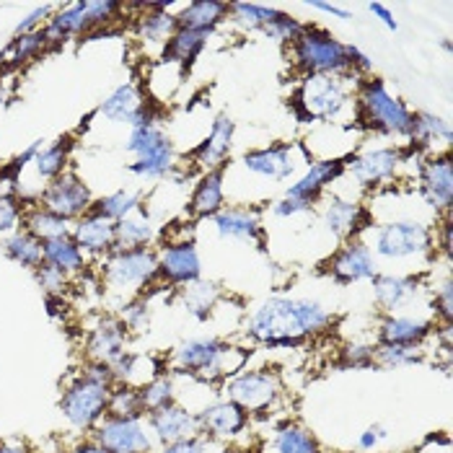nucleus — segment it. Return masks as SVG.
Returning a JSON list of instances; mask_svg holds the SVG:
<instances>
[{"instance_id":"nucleus-44","label":"nucleus","mask_w":453,"mask_h":453,"mask_svg":"<svg viewBox=\"0 0 453 453\" xmlns=\"http://www.w3.org/2000/svg\"><path fill=\"white\" fill-rule=\"evenodd\" d=\"M140 399H142L145 415H150V412H156V410H164V407L174 404L176 402L174 376L161 373V376H156L153 381H148L145 386H140Z\"/></svg>"},{"instance_id":"nucleus-41","label":"nucleus","mask_w":453,"mask_h":453,"mask_svg":"<svg viewBox=\"0 0 453 453\" xmlns=\"http://www.w3.org/2000/svg\"><path fill=\"white\" fill-rule=\"evenodd\" d=\"M70 148H73V142L68 138L58 140L52 145H42V150L36 153L35 158L36 176L44 179V181H52L60 174H65L70 164Z\"/></svg>"},{"instance_id":"nucleus-15","label":"nucleus","mask_w":453,"mask_h":453,"mask_svg":"<svg viewBox=\"0 0 453 453\" xmlns=\"http://www.w3.org/2000/svg\"><path fill=\"white\" fill-rule=\"evenodd\" d=\"M329 275L340 285H352V282L376 278L379 267H376L371 246L363 239H349L348 244L329 259Z\"/></svg>"},{"instance_id":"nucleus-43","label":"nucleus","mask_w":453,"mask_h":453,"mask_svg":"<svg viewBox=\"0 0 453 453\" xmlns=\"http://www.w3.org/2000/svg\"><path fill=\"white\" fill-rule=\"evenodd\" d=\"M138 208H142V195L140 192H130V189H117L106 197H99L94 200V212L104 215L109 220H122L127 218L130 212H135Z\"/></svg>"},{"instance_id":"nucleus-6","label":"nucleus","mask_w":453,"mask_h":453,"mask_svg":"<svg viewBox=\"0 0 453 453\" xmlns=\"http://www.w3.org/2000/svg\"><path fill=\"white\" fill-rule=\"evenodd\" d=\"M125 150L135 156V161L127 166L130 174L142 179H164L174 172V142L156 122L135 125Z\"/></svg>"},{"instance_id":"nucleus-25","label":"nucleus","mask_w":453,"mask_h":453,"mask_svg":"<svg viewBox=\"0 0 453 453\" xmlns=\"http://www.w3.org/2000/svg\"><path fill=\"white\" fill-rule=\"evenodd\" d=\"M212 226L218 236L234 239V242H257L265 244V231H262V218L259 210L254 208H223L215 212Z\"/></svg>"},{"instance_id":"nucleus-22","label":"nucleus","mask_w":453,"mask_h":453,"mask_svg":"<svg viewBox=\"0 0 453 453\" xmlns=\"http://www.w3.org/2000/svg\"><path fill=\"white\" fill-rule=\"evenodd\" d=\"M234 133H236L234 119L228 114H218L215 122H212V127H210L208 138L192 150V161L197 166H203L205 172L228 166L226 158L231 156V148H234Z\"/></svg>"},{"instance_id":"nucleus-37","label":"nucleus","mask_w":453,"mask_h":453,"mask_svg":"<svg viewBox=\"0 0 453 453\" xmlns=\"http://www.w3.org/2000/svg\"><path fill=\"white\" fill-rule=\"evenodd\" d=\"M42 262L63 270L65 275H73L86 267V254L70 236H63V239H52L42 244Z\"/></svg>"},{"instance_id":"nucleus-28","label":"nucleus","mask_w":453,"mask_h":453,"mask_svg":"<svg viewBox=\"0 0 453 453\" xmlns=\"http://www.w3.org/2000/svg\"><path fill=\"white\" fill-rule=\"evenodd\" d=\"M373 282V298L386 314H394L396 309L407 306L419 290V280L415 275H376Z\"/></svg>"},{"instance_id":"nucleus-55","label":"nucleus","mask_w":453,"mask_h":453,"mask_svg":"<svg viewBox=\"0 0 453 453\" xmlns=\"http://www.w3.org/2000/svg\"><path fill=\"white\" fill-rule=\"evenodd\" d=\"M435 314L443 319V324H451L453 319V285L451 278L443 280V285L435 290Z\"/></svg>"},{"instance_id":"nucleus-45","label":"nucleus","mask_w":453,"mask_h":453,"mask_svg":"<svg viewBox=\"0 0 453 453\" xmlns=\"http://www.w3.org/2000/svg\"><path fill=\"white\" fill-rule=\"evenodd\" d=\"M44 50H47V42H44L42 29H39V32H32V35L13 36L11 44H8V52L3 58H5L8 65H24V63L39 58Z\"/></svg>"},{"instance_id":"nucleus-24","label":"nucleus","mask_w":453,"mask_h":453,"mask_svg":"<svg viewBox=\"0 0 453 453\" xmlns=\"http://www.w3.org/2000/svg\"><path fill=\"white\" fill-rule=\"evenodd\" d=\"M435 324L419 316L386 314L379 324V342L399 348H422V342L433 334Z\"/></svg>"},{"instance_id":"nucleus-46","label":"nucleus","mask_w":453,"mask_h":453,"mask_svg":"<svg viewBox=\"0 0 453 453\" xmlns=\"http://www.w3.org/2000/svg\"><path fill=\"white\" fill-rule=\"evenodd\" d=\"M125 5L119 0H86V35L106 29Z\"/></svg>"},{"instance_id":"nucleus-10","label":"nucleus","mask_w":453,"mask_h":453,"mask_svg":"<svg viewBox=\"0 0 453 453\" xmlns=\"http://www.w3.org/2000/svg\"><path fill=\"white\" fill-rule=\"evenodd\" d=\"M223 394L234 404H239L249 415H259L273 410L282 396V381L275 371L267 368H244L228 381H223Z\"/></svg>"},{"instance_id":"nucleus-32","label":"nucleus","mask_w":453,"mask_h":453,"mask_svg":"<svg viewBox=\"0 0 453 453\" xmlns=\"http://www.w3.org/2000/svg\"><path fill=\"white\" fill-rule=\"evenodd\" d=\"M156 236V226L150 220V215L145 208H138L130 212L127 218L114 223V249H138V246H148Z\"/></svg>"},{"instance_id":"nucleus-20","label":"nucleus","mask_w":453,"mask_h":453,"mask_svg":"<svg viewBox=\"0 0 453 453\" xmlns=\"http://www.w3.org/2000/svg\"><path fill=\"white\" fill-rule=\"evenodd\" d=\"M419 189L427 205L435 210H449L453 203V164L451 156H430L419 169Z\"/></svg>"},{"instance_id":"nucleus-60","label":"nucleus","mask_w":453,"mask_h":453,"mask_svg":"<svg viewBox=\"0 0 453 453\" xmlns=\"http://www.w3.org/2000/svg\"><path fill=\"white\" fill-rule=\"evenodd\" d=\"M309 8H314V11H324V13H329V16H334V19H342V21H349V19H352V13H349V11L340 8V5H334V3H321V0H314V3H309Z\"/></svg>"},{"instance_id":"nucleus-47","label":"nucleus","mask_w":453,"mask_h":453,"mask_svg":"<svg viewBox=\"0 0 453 453\" xmlns=\"http://www.w3.org/2000/svg\"><path fill=\"white\" fill-rule=\"evenodd\" d=\"M422 360L419 348H399V345H379L376 348V365L381 368H410Z\"/></svg>"},{"instance_id":"nucleus-23","label":"nucleus","mask_w":453,"mask_h":453,"mask_svg":"<svg viewBox=\"0 0 453 453\" xmlns=\"http://www.w3.org/2000/svg\"><path fill=\"white\" fill-rule=\"evenodd\" d=\"M70 239L81 246L83 254H94V257H106L114 251V220H109L99 212H86L83 218H78L73 223Z\"/></svg>"},{"instance_id":"nucleus-30","label":"nucleus","mask_w":453,"mask_h":453,"mask_svg":"<svg viewBox=\"0 0 453 453\" xmlns=\"http://www.w3.org/2000/svg\"><path fill=\"white\" fill-rule=\"evenodd\" d=\"M228 19V3L220 0H195L187 3L176 13V24L181 29H197V32H215Z\"/></svg>"},{"instance_id":"nucleus-56","label":"nucleus","mask_w":453,"mask_h":453,"mask_svg":"<svg viewBox=\"0 0 453 453\" xmlns=\"http://www.w3.org/2000/svg\"><path fill=\"white\" fill-rule=\"evenodd\" d=\"M388 438V430H386L384 425H371V427H365L360 435H357V449L360 451H376L379 449V443Z\"/></svg>"},{"instance_id":"nucleus-53","label":"nucleus","mask_w":453,"mask_h":453,"mask_svg":"<svg viewBox=\"0 0 453 453\" xmlns=\"http://www.w3.org/2000/svg\"><path fill=\"white\" fill-rule=\"evenodd\" d=\"M52 11H55V5H39L35 8L27 19H21L19 24H16V29H13V36H21V35H32V32H39L47 21H50V16H52Z\"/></svg>"},{"instance_id":"nucleus-58","label":"nucleus","mask_w":453,"mask_h":453,"mask_svg":"<svg viewBox=\"0 0 453 453\" xmlns=\"http://www.w3.org/2000/svg\"><path fill=\"white\" fill-rule=\"evenodd\" d=\"M86 379H91V381H99V384L106 386H114V373H111V365H106V363H96V360H88L86 365H83V371H81Z\"/></svg>"},{"instance_id":"nucleus-64","label":"nucleus","mask_w":453,"mask_h":453,"mask_svg":"<svg viewBox=\"0 0 453 453\" xmlns=\"http://www.w3.org/2000/svg\"><path fill=\"white\" fill-rule=\"evenodd\" d=\"M5 104V91H3V88H0V106Z\"/></svg>"},{"instance_id":"nucleus-34","label":"nucleus","mask_w":453,"mask_h":453,"mask_svg":"<svg viewBox=\"0 0 453 453\" xmlns=\"http://www.w3.org/2000/svg\"><path fill=\"white\" fill-rule=\"evenodd\" d=\"M270 451L273 453H324L321 443L309 427H303L301 422H285L280 425L270 441Z\"/></svg>"},{"instance_id":"nucleus-38","label":"nucleus","mask_w":453,"mask_h":453,"mask_svg":"<svg viewBox=\"0 0 453 453\" xmlns=\"http://www.w3.org/2000/svg\"><path fill=\"white\" fill-rule=\"evenodd\" d=\"M0 249H3V254H5L11 262H16V265H21V267L36 270V267L42 265V242L35 239V236H32L29 231H24V228H19V231L3 236V239H0Z\"/></svg>"},{"instance_id":"nucleus-21","label":"nucleus","mask_w":453,"mask_h":453,"mask_svg":"<svg viewBox=\"0 0 453 453\" xmlns=\"http://www.w3.org/2000/svg\"><path fill=\"white\" fill-rule=\"evenodd\" d=\"M127 337H130V332L119 316H102L86 340L88 360L111 365L122 352H127Z\"/></svg>"},{"instance_id":"nucleus-4","label":"nucleus","mask_w":453,"mask_h":453,"mask_svg":"<svg viewBox=\"0 0 453 453\" xmlns=\"http://www.w3.org/2000/svg\"><path fill=\"white\" fill-rule=\"evenodd\" d=\"M357 109H360V119L384 133V135H396V138H410L412 133V111L399 96H394L386 88L384 81L379 78H368L360 86L357 94Z\"/></svg>"},{"instance_id":"nucleus-17","label":"nucleus","mask_w":453,"mask_h":453,"mask_svg":"<svg viewBox=\"0 0 453 453\" xmlns=\"http://www.w3.org/2000/svg\"><path fill=\"white\" fill-rule=\"evenodd\" d=\"M145 422H148V430H150L156 446H166V443H174V441H181V438L200 435L197 412H192L189 407H184L179 402L145 415Z\"/></svg>"},{"instance_id":"nucleus-11","label":"nucleus","mask_w":453,"mask_h":453,"mask_svg":"<svg viewBox=\"0 0 453 453\" xmlns=\"http://www.w3.org/2000/svg\"><path fill=\"white\" fill-rule=\"evenodd\" d=\"M39 205L75 223L78 218L91 212L94 195H91V187L75 172H65L58 179H52L50 184H44V189L39 192Z\"/></svg>"},{"instance_id":"nucleus-3","label":"nucleus","mask_w":453,"mask_h":453,"mask_svg":"<svg viewBox=\"0 0 453 453\" xmlns=\"http://www.w3.org/2000/svg\"><path fill=\"white\" fill-rule=\"evenodd\" d=\"M352 44L340 42L326 29L306 27L303 35L290 44L296 65L303 75H348L352 70Z\"/></svg>"},{"instance_id":"nucleus-35","label":"nucleus","mask_w":453,"mask_h":453,"mask_svg":"<svg viewBox=\"0 0 453 453\" xmlns=\"http://www.w3.org/2000/svg\"><path fill=\"white\" fill-rule=\"evenodd\" d=\"M410 140L418 148H438V145L449 148L453 135L446 119H441V117L430 114V111H418V114H412V133H410Z\"/></svg>"},{"instance_id":"nucleus-57","label":"nucleus","mask_w":453,"mask_h":453,"mask_svg":"<svg viewBox=\"0 0 453 453\" xmlns=\"http://www.w3.org/2000/svg\"><path fill=\"white\" fill-rule=\"evenodd\" d=\"M314 208L311 203H303V200H296V197H282L278 200L275 205H273V212L278 215V218H293V215H298V212H309V210Z\"/></svg>"},{"instance_id":"nucleus-9","label":"nucleus","mask_w":453,"mask_h":453,"mask_svg":"<svg viewBox=\"0 0 453 453\" xmlns=\"http://www.w3.org/2000/svg\"><path fill=\"white\" fill-rule=\"evenodd\" d=\"M104 280L114 290H133L140 293L145 285L158 280V251L150 246L138 249H114L106 254Z\"/></svg>"},{"instance_id":"nucleus-31","label":"nucleus","mask_w":453,"mask_h":453,"mask_svg":"<svg viewBox=\"0 0 453 453\" xmlns=\"http://www.w3.org/2000/svg\"><path fill=\"white\" fill-rule=\"evenodd\" d=\"M179 29L176 13H169V5L153 3L142 8V16H138V36L150 44H166Z\"/></svg>"},{"instance_id":"nucleus-27","label":"nucleus","mask_w":453,"mask_h":453,"mask_svg":"<svg viewBox=\"0 0 453 453\" xmlns=\"http://www.w3.org/2000/svg\"><path fill=\"white\" fill-rule=\"evenodd\" d=\"M226 169L228 166H220V169H212L200 176V181L192 192V200H189L192 215L212 218L215 212L226 208Z\"/></svg>"},{"instance_id":"nucleus-26","label":"nucleus","mask_w":453,"mask_h":453,"mask_svg":"<svg viewBox=\"0 0 453 453\" xmlns=\"http://www.w3.org/2000/svg\"><path fill=\"white\" fill-rule=\"evenodd\" d=\"M345 166H348V164H345L342 158H326V161L309 164V169L288 187L285 195L314 205L316 200H319V195H321L332 181H337L340 176L345 174Z\"/></svg>"},{"instance_id":"nucleus-2","label":"nucleus","mask_w":453,"mask_h":453,"mask_svg":"<svg viewBox=\"0 0 453 453\" xmlns=\"http://www.w3.org/2000/svg\"><path fill=\"white\" fill-rule=\"evenodd\" d=\"M249 352L244 348H234L220 337H192L184 340L174 349L176 371L203 381V384H218L228 381L239 371H244Z\"/></svg>"},{"instance_id":"nucleus-62","label":"nucleus","mask_w":453,"mask_h":453,"mask_svg":"<svg viewBox=\"0 0 453 453\" xmlns=\"http://www.w3.org/2000/svg\"><path fill=\"white\" fill-rule=\"evenodd\" d=\"M0 453H32V449L27 443H21V441H3Z\"/></svg>"},{"instance_id":"nucleus-59","label":"nucleus","mask_w":453,"mask_h":453,"mask_svg":"<svg viewBox=\"0 0 453 453\" xmlns=\"http://www.w3.org/2000/svg\"><path fill=\"white\" fill-rule=\"evenodd\" d=\"M368 11H371V13H373V16H376V19H379V21L384 24L388 32H396V29H399V24H396L394 13H391V11L386 8L384 3H368Z\"/></svg>"},{"instance_id":"nucleus-7","label":"nucleus","mask_w":453,"mask_h":453,"mask_svg":"<svg viewBox=\"0 0 453 453\" xmlns=\"http://www.w3.org/2000/svg\"><path fill=\"white\" fill-rule=\"evenodd\" d=\"M111 386L99 384L86 379L83 373L70 381L60 396V412L73 430L78 433H94V427L106 418V402H109Z\"/></svg>"},{"instance_id":"nucleus-13","label":"nucleus","mask_w":453,"mask_h":453,"mask_svg":"<svg viewBox=\"0 0 453 453\" xmlns=\"http://www.w3.org/2000/svg\"><path fill=\"white\" fill-rule=\"evenodd\" d=\"M249 418L251 415L231 399H215L197 412V427L208 441H236L249 430Z\"/></svg>"},{"instance_id":"nucleus-51","label":"nucleus","mask_w":453,"mask_h":453,"mask_svg":"<svg viewBox=\"0 0 453 453\" xmlns=\"http://www.w3.org/2000/svg\"><path fill=\"white\" fill-rule=\"evenodd\" d=\"M303 29H306V24H301V21H296L290 13H282L278 21L265 32V35L270 36V39H275V42H288V44H293L298 36L303 35Z\"/></svg>"},{"instance_id":"nucleus-61","label":"nucleus","mask_w":453,"mask_h":453,"mask_svg":"<svg viewBox=\"0 0 453 453\" xmlns=\"http://www.w3.org/2000/svg\"><path fill=\"white\" fill-rule=\"evenodd\" d=\"M63 453H109L106 449H102L94 438L91 441H81V443H75V446H70L68 451Z\"/></svg>"},{"instance_id":"nucleus-39","label":"nucleus","mask_w":453,"mask_h":453,"mask_svg":"<svg viewBox=\"0 0 453 453\" xmlns=\"http://www.w3.org/2000/svg\"><path fill=\"white\" fill-rule=\"evenodd\" d=\"M218 296H220L218 285L203 278L181 288V303H184L187 314L197 319V321H208L210 311L218 303Z\"/></svg>"},{"instance_id":"nucleus-42","label":"nucleus","mask_w":453,"mask_h":453,"mask_svg":"<svg viewBox=\"0 0 453 453\" xmlns=\"http://www.w3.org/2000/svg\"><path fill=\"white\" fill-rule=\"evenodd\" d=\"M106 415H111V418H145L140 388L127 384L111 386L109 402H106Z\"/></svg>"},{"instance_id":"nucleus-36","label":"nucleus","mask_w":453,"mask_h":453,"mask_svg":"<svg viewBox=\"0 0 453 453\" xmlns=\"http://www.w3.org/2000/svg\"><path fill=\"white\" fill-rule=\"evenodd\" d=\"M212 32H197V29H176L174 36L164 44V60L176 63L181 68H187L208 44V36Z\"/></svg>"},{"instance_id":"nucleus-48","label":"nucleus","mask_w":453,"mask_h":453,"mask_svg":"<svg viewBox=\"0 0 453 453\" xmlns=\"http://www.w3.org/2000/svg\"><path fill=\"white\" fill-rule=\"evenodd\" d=\"M119 319L127 326V332H135V334L145 332L148 324H150V303H148V298L145 296H135L133 301H127L122 306V311H119Z\"/></svg>"},{"instance_id":"nucleus-29","label":"nucleus","mask_w":453,"mask_h":453,"mask_svg":"<svg viewBox=\"0 0 453 453\" xmlns=\"http://www.w3.org/2000/svg\"><path fill=\"white\" fill-rule=\"evenodd\" d=\"M324 226L337 239H357V234L365 228V210L352 200L334 197L324 210Z\"/></svg>"},{"instance_id":"nucleus-5","label":"nucleus","mask_w":453,"mask_h":453,"mask_svg":"<svg viewBox=\"0 0 453 453\" xmlns=\"http://www.w3.org/2000/svg\"><path fill=\"white\" fill-rule=\"evenodd\" d=\"M348 104L345 75H303L296 91V117L301 122H332Z\"/></svg>"},{"instance_id":"nucleus-54","label":"nucleus","mask_w":453,"mask_h":453,"mask_svg":"<svg viewBox=\"0 0 453 453\" xmlns=\"http://www.w3.org/2000/svg\"><path fill=\"white\" fill-rule=\"evenodd\" d=\"M210 441L203 435H192V438H181L174 443H166V446H156L153 453H208Z\"/></svg>"},{"instance_id":"nucleus-52","label":"nucleus","mask_w":453,"mask_h":453,"mask_svg":"<svg viewBox=\"0 0 453 453\" xmlns=\"http://www.w3.org/2000/svg\"><path fill=\"white\" fill-rule=\"evenodd\" d=\"M342 365L345 368H371V365H376V348L352 342V345L342 349Z\"/></svg>"},{"instance_id":"nucleus-33","label":"nucleus","mask_w":453,"mask_h":453,"mask_svg":"<svg viewBox=\"0 0 453 453\" xmlns=\"http://www.w3.org/2000/svg\"><path fill=\"white\" fill-rule=\"evenodd\" d=\"M21 228L29 231L35 239H39L42 244L44 242H52V239H63L70 236L73 231V223L55 215L52 210L35 205V208H24V220H21Z\"/></svg>"},{"instance_id":"nucleus-18","label":"nucleus","mask_w":453,"mask_h":453,"mask_svg":"<svg viewBox=\"0 0 453 453\" xmlns=\"http://www.w3.org/2000/svg\"><path fill=\"white\" fill-rule=\"evenodd\" d=\"M99 114H104L109 122H122V125H142V122H156L153 109L148 102H142L135 83H122L117 86L104 102L99 104Z\"/></svg>"},{"instance_id":"nucleus-12","label":"nucleus","mask_w":453,"mask_h":453,"mask_svg":"<svg viewBox=\"0 0 453 453\" xmlns=\"http://www.w3.org/2000/svg\"><path fill=\"white\" fill-rule=\"evenodd\" d=\"M94 441L109 453H153L156 441L145 418H111L106 415L94 427Z\"/></svg>"},{"instance_id":"nucleus-40","label":"nucleus","mask_w":453,"mask_h":453,"mask_svg":"<svg viewBox=\"0 0 453 453\" xmlns=\"http://www.w3.org/2000/svg\"><path fill=\"white\" fill-rule=\"evenodd\" d=\"M228 16L249 32H267L282 11L273 8V5H262V3H228Z\"/></svg>"},{"instance_id":"nucleus-14","label":"nucleus","mask_w":453,"mask_h":453,"mask_svg":"<svg viewBox=\"0 0 453 453\" xmlns=\"http://www.w3.org/2000/svg\"><path fill=\"white\" fill-rule=\"evenodd\" d=\"M402 164H404V150L391 145V148H373L355 156L345 166V172L357 181V187L373 189L381 187L384 181H391Z\"/></svg>"},{"instance_id":"nucleus-50","label":"nucleus","mask_w":453,"mask_h":453,"mask_svg":"<svg viewBox=\"0 0 453 453\" xmlns=\"http://www.w3.org/2000/svg\"><path fill=\"white\" fill-rule=\"evenodd\" d=\"M35 278L39 282V288L47 293V296H60L65 288H68V275L47 262H42L39 267L35 270Z\"/></svg>"},{"instance_id":"nucleus-1","label":"nucleus","mask_w":453,"mask_h":453,"mask_svg":"<svg viewBox=\"0 0 453 453\" xmlns=\"http://www.w3.org/2000/svg\"><path fill=\"white\" fill-rule=\"evenodd\" d=\"M332 324H334V314L326 311L321 303H316L311 298L275 296L249 316L246 334L254 342L267 348L280 340L306 342V337L326 332Z\"/></svg>"},{"instance_id":"nucleus-19","label":"nucleus","mask_w":453,"mask_h":453,"mask_svg":"<svg viewBox=\"0 0 453 453\" xmlns=\"http://www.w3.org/2000/svg\"><path fill=\"white\" fill-rule=\"evenodd\" d=\"M242 166L249 174L265 176L273 181H285L296 172V148L290 142H275L267 148L246 150Z\"/></svg>"},{"instance_id":"nucleus-16","label":"nucleus","mask_w":453,"mask_h":453,"mask_svg":"<svg viewBox=\"0 0 453 453\" xmlns=\"http://www.w3.org/2000/svg\"><path fill=\"white\" fill-rule=\"evenodd\" d=\"M158 278L169 285H189L203 278V262L192 242H169L158 254Z\"/></svg>"},{"instance_id":"nucleus-8","label":"nucleus","mask_w":453,"mask_h":453,"mask_svg":"<svg viewBox=\"0 0 453 453\" xmlns=\"http://www.w3.org/2000/svg\"><path fill=\"white\" fill-rule=\"evenodd\" d=\"M433 249V231L422 220H391L373 234V251L384 259H419L430 257Z\"/></svg>"},{"instance_id":"nucleus-49","label":"nucleus","mask_w":453,"mask_h":453,"mask_svg":"<svg viewBox=\"0 0 453 453\" xmlns=\"http://www.w3.org/2000/svg\"><path fill=\"white\" fill-rule=\"evenodd\" d=\"M24 220V205L16 195H8V192H0V239L19 231Z\"/></svg>"},{"instance_id":"nucleus-63","label":"nucleus","mask_w":453,"mask_h":453,"mask_svg":"<svg viewBox=\"0 0 453 453\" xmlns=\"http://www.w3.org/2000/svg\"><path fill=\"white\" fill-rule=\"evenodd\" d=\"M208 453H251V451L239 449V446H223V449H215V451H208Z\"/></svg>"}]
</instances>
